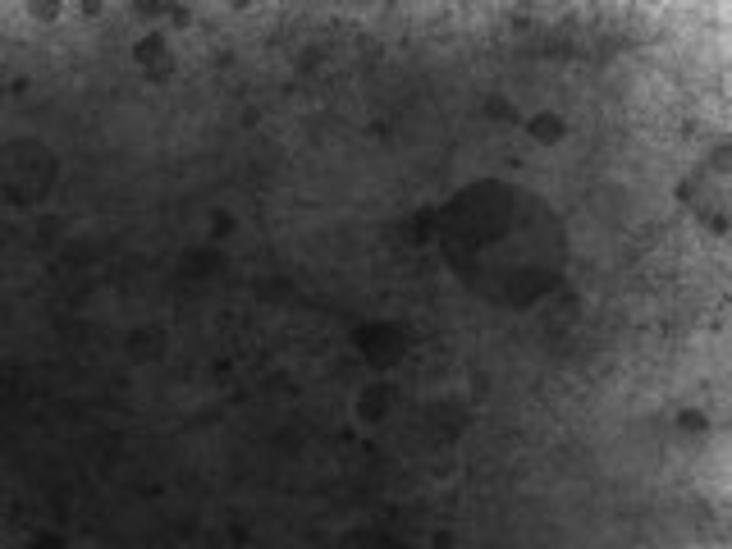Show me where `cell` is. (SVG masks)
<instances>
[{"label": "cell", "instance_id": "cell-1", "mask_svg": "<svg viewBox=\"0 0 732 549\" xmlns=\"http://www.w3.org/2000/svg\"><path fill=\"white\" fill-rule=\"evenodd\" d=\"M453 266L490 298H531L559 266L554 211L504 188L467 193L453 206Z\"/></svg>", "mask_w": 732, "mask_h": 549}]
</instances>
